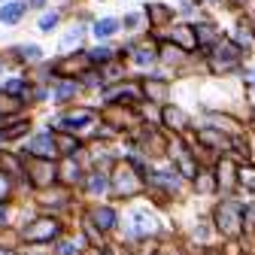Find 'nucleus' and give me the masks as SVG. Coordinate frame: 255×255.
Here are the masks:
<instances>
[{"instance_id":"nucleus-1","label":"nucleus","mask_w":255,"mask_h":255,"mask_svg":"<svg viewBox=\"0 0 255 255\" xmlns=\"http://www.w3.org/2000/svg\"><path fill=\"white\" fill-rule=\"evenodd\" d=\"M216 225H219V231L225 234V237H237L240 228H243V213H240V207L237 204H219V210H216Z\"/></svg>"},{"instance_id":"nucleus-2","label":"nucleus","mask_w":255,"mask_h":255,"mask_svg":"<svg viewBox=\"0 0 255 255\" xmlns=\"http://www.w3.org/2000/svg\"><path fill=\"white\" fill-rule=\"evenodd\" d=\"M237 61H240V49L234 43H225V40L216 43V49H213V67L216 70H231Z\"/></svg>"},{"instance_id":"nucleus-3","label":"nucleus","mask_w":255,"mask_h":255,"mask_svg":"<svg viewBox=\"0 0 255 255\" xmlns=\"http://www.w3.org/2000/svg\"><path fill=\"white\" fill-rule=\"evenodd\" d=\"M55 234H58V222H55V219H34V222L24 228V240H30V243L52 240Z\"/></svg>"},{"instance_id":"nucleus-4","label":"nucleus","mask_w":255,"mask_h":255,"mask_svg":"<svg viewBox=\"0 0 255 255\" xmlns=\"http://www.w3.org/2000/svg\"><path fill=\"white\" fill-rule=\"evenodd\" d=\"M113 188L119 191V195H134V191L140 188V179H137V173H134L131 164H119V167H116Z\"/></svg>"},{"instance_id":"nucleus-5","label":"nucleus","mask_w":255,"mask_h":255,"mask_svg":"<svg viewBox=\"0 0 255 255\" xmlns=\"http://www.w3.org/2000/svg\"><path fill=\"white\" fill-rule=\"evenodd\" d=\"M27 176L34 185H49L55 179V164L49 161V158H34V161H27Z\"/></svg>"},{"instance_id":"nucleus-6","label":"nucleus","mask_w":255,"mask_h":255,"mask_svg":"<svg viewBox=\"0 0 255 255\" xmlns=\"http://www.w3.org/2000/svg\"><path fill=\"white\" fill-rule=\"evenodd\" d=\"M170 40L179 46V49H195V46H201V40H198V27H191V24H176L173 30H170Z\"/></svg>"},{"instance_id":"nucleus-7","label":"nucleus","mask_w":255,"mask_h":255,"mask_svg":"<svg viewBox=\"0 0 255 255\" xmlns=\"http://www.w3.org/2000/svg\"><path fill=\"white\" fill-rule=\"evenodd\" d=\"M27 152H30V155H43V158H52V155L58 152V146H55L52 134H37L34 140L27 143Z\"/></svg>"},{"instance_id":"nucleus-8","label":"nucleus","mask_w":255,"mask_h":255,"mask_svg":"<svg viewBox=\"0 0 255 255\" xmlns=\"http://www.w3.org/2000/svg\"><path fill=\"white\" fill-rule=\"evenodd\" d=\"M152 231H155V219L146 210H134L131 213V234L143 237V234H152Z\"/></svg>"},{"instance_id":"nucleus-9","label":"nucleus","mask_w":255,"mask_h":255,"mask_svg":"<svg viewBox=\"0 0 255 255\" xmlns=\"http://www.w3.org/2000/svg\"><path fill=\"white\" fill-rule=\"evenodd\" d=\"M170 152L176 155V164H179L182 176H188V179H195V176H198V167H195V161H191V155L185 152V146H182V143H173V149H170Z\"/></svg>"},{"instance_id":"nucleus-10","label":"nucleus","mask_w":255,"mask_h":255,"mask_svg":"<svg viewBox=\"0 0 255 255\" xmlns=\"http://www.w3.org/2000/svg\"><path fill=\"white\" fill-rule=\"evenodd\" d=\"M91 222H94V225H98V228H113V222H116V213L110 210V207H98V210H91Z\"/></svg>"},{"instance_id":"nucleus-11","label":"nucleus","mask_w":255,"mask_h":255,"mask_svg":"<svg viewBox=\"0 0 255 255\" xmlns=\"http://www.w3.org/2000/svg\"><path fill=\"white\" fill-rule=\"evenodd\" d=\"M88 122H91V113H88V110H79V113H70V116H64L58 125H61V128H70V131H73V128H85Z\"/></svg>"},{"instance_id":"nucleus-12","label":"nucleus","mask_w":255,"mask_h":255,"mask_svg":"<svg viewBox=\"0 0 255 255\" xmlns=\"http://www.w3.org/2000/svg\"><path fill=\"white\" fill-rule=\"evenodd\" d=\"M76 91H79V85H76L73 79H67V82H58V85H55V101H58V104H64V101H70Z\"/></svg>"},{"instance_id":"nucleus-13","label":"nucleus","mask_w":255,"mask_h":255,"mask_svg":"<svg viewBox=\"0 0 255 255\" xmlns=\"http://www.w3.org/2000/svg\"><path fill=\"white\" fill-rule=\"evenodd\" d=\"M21 12H24V3H6L3 9H0V21H3V24H15L21 18Z\"/></svg>"},{"instance_id":"nucleus-14","label":"nucleus","mask_w":255,"mask_h":255,"mask_svg":"<svg viewBox=\"0 0 255 255\" xmlns=\"http://www.w3.org/2000/svg\"><path fill=\"white\" fill-rule=\"evenodd\" d=\"M237 176H240V173L234 170V164H231V161H228V158H225V161H222V164H219V182H222V185H225V188H231Z\"/></svg>"},{"instance_id":"nucleus-15","label":"nucleus","mask_w":255,"mask_h":255,"mask_svg":"<svg viewBox=\"0 0 255 255\" xmlns=\"http://www.w3.org/2000/svg\"><path fill=\"white\" fill-rule=\"evenodd\" d=\"M119 30V21L116 18H101V21H94V34L98 37H110Z\"/></svg>"},{"instance_id":"nucleus-16","label":"nucleus","mask_w":255,"mask_h":255,"mask_svg":"<svg viewBox=\"0 0 255 255\" xmlns=\"http://www.w3.org/2000/svg\"><path fill=\"white\" fill-rule=\"evenodd\" d=\"M201 140H204L207 146H213V149H225V146H228V140L222 137L219 131H210V128H207V131H201Z\"/></svg>"},{"instance_id":"nucleus-17","label":"nucleus","mask_w":255,"mask_h":255,"mask_svg":"<svg viewBox=\"0 0 255 255\" xmlns=\"http://www.w3.org/2000/svg\"><path fill=\"white\" fill-rule=\"evenodd\" d=\"M198 40H201L204 46H210V43H219V30H216L213 24H201V27H198Z\"/></svg>"},{"instance_id":"nucleus-18","label":"nucleus","mask_w":255,"mask_h":255,"mask_svg":"<svg viewBox=\"0 0 255 255\" xmlns=\"http://www.w3.org/2000/svg\"><path fill=\"white\" fill-rule=\"evenodd\" d=\"M149 18H152L155 24H164V21L170 18V9L161 6V3H152V6H149Z\"/></svg>"},{"instance_id":"nucleus-19","label":"nucleus","mask_w":255,"mask_h":255,"mask_svg":"<svg viewBox=\"0 0 255 255\" xmlns=\"http://www.w3.org/2000/svg\"><path fill=\"white\" fill-rule=\"evenodd\" d=\"M88 191H91V195H104V191H107V176L91 173L88 176Z\"/></svg>"},{"instance_id":"nucleus-20","label":"nucleus","mask_w":255,"mask_h":255,"mask_svg":"<svg viewBox=\"0 0 255 255\" xmlns=\"http://www.w3.org/2000/svg\"><path fill=\"white\" fill-rule=\"evenodd\" d=\"M24 131H27V122H15V125L3 128V131H0V137H3V140H15V137H21Z\"/></svg>"},{"instance_id":"nucleus-21","label":"nucleus","mask_w":255,"mask_h":255,"mask_svg":"<svg viewBox=\"0 0 255 255\" xmlns=\"http://www.w3.org/2000/svg\"><path fill=\"white\" fill-rule=\"evenodd\" d=\"M146 94L155 101H164V94H167V85L164 82H146Z\"/></svg>"},{"instance_id":"nucleus-22","label":"nucleus","mask_w":255,"mask_h":255,"mask_svg":"<svg viewBox=\"0 0 255 255\" xmlns=\"http://www.w3.org/2000/svg\"><path fill=\"white\" fill-rule=\"evenodd\" d=\"M149 179H152V182H158V185H164V188H176V185H179L173 173H152Z\"/></svg>"},{"instance_id":"nucleus-23","label":"nucleus","mask_w":255,"mask_h":255,"mask_svg":"<svg viewBox=\"0 0 255 255\" xmlns=\"http://www.w3.org/2000/svg\"><path fill=\"white\" fill-rule=\"evenodd\" d=\"M164 122H167L170 128H182V125H185V116H182L179 110H164Z\"/></svg>"},{"instance_id":"nucleus-24","label":"nucleus","mask_w":255,"mask_h":255,"mask_svg":"<svg viewBox=\"0 0 255 255\" xmlns=\"http://www.w3.org/2000/svg\"><path fill=\"white\" fill-rule=\"evenodd\" d=\"M3 91H6V94H12V98H18V94H24V91H27V85H24L21 79H9V82L3 85Z\"/></svg>"},{"instance_id":"nucleus-25","label":"nucleus","mask_w":255,"mask_h":255,"mask_svg":"<svg viewBox=\"0 0 255 255\" xmlns=\"http://www.w3.org/2000/svg\"><path fill=\"white\" fill-rule=\"evenodd\" d=\"M134 61L143 64V67H149V64L155 61V52H152V49H137V52H134Z\"/></svg>"},{"instance_id":"nucleus-26","label":"nucleus","mask_w":255,"mask_h":255,"mask_svg":"<svg viewBox=\"0 0 255 255\" xmlns=\"http://www.w3.org/2000/svg\"><path fill=\"white\" fill-rule=\"evenodd\" d=\"M240 182H243L249 191H255V170H252V167H243V170H240Z\"/></svg>"},{"instance_id":"nucleus-27","label":"nucleus","mask_w":255,"mask_h":255,"mask_svg":"<svg viewBox=\"0 0 255 255\" xmlns=\"http://www.w3.org/2000/svg\"><path fill=\"white\" fill-rule=\"evenodd\" d=\"M79 40H82V27H73V30H67V37H64V46H79Z\"/></svg>"},{"instance_id":"nucleus-28","label":"nucleus","mask_w":255,"mask_h":255,"mask_svg":"<svg viewBox=\"0 0 255 255\" xmlns=\"http://www.w3.org/2000/svg\"><path fill=\"white\" fill-rule=\"evenodd\" d=\"M58 24V12H46L43 18H40V30H52Z\"/></svg>"},{"instance_id":"nucleus-29","label":"nucleus","mask_w":255,"mask_h":255,"mask_svg":"<svg viewBox=\"0 0 255 255\" xmlns=\"http://www.w3.org/2000/svg\"><path fill=\"white\" fill-rule=\"evenodd\" d=\"M161 58H164L167 64H179V61H182V55H179V49H173V46H167V49L161 52Z\"/></svg>"},{"instance_id":"nucleus-30","label":"nucleus","mask_w":255,"mask_h":255,"mask_svg":"<svg viewBox=\"0 0 255 255\" xmlns=\"http://www.w3.org/2000/svg\"><path fill=\"white\" fill-rule=\"evenodd\" d=\"M198 179V188L201 191H213V176L210 173H201V176H195Z\"/></svg>"},{"instance_id":"nucleus-31","label":"nucleus","mask_w":255,"mask_h":255,"mask_svg":"<svg viewBox=\"0 0 255 255\" xmlns=\"http://www.w3.org/2000/svg\"><path fill=\"white\" fill-rule=\"evenodd\" d=\"M58 252H61V255H79V243H61Z\"/></svg>"},{"instance_id":"nucleus-32","label":"nucleus","mask_w":255,"mask_h":255,"mask_svg":"<svg viewBox=\"0 0 255 255\" xmlns=\"http://www.w3.org/2000/svg\"><path fill=\"white\" fill-rule=\"evenodd\" d=\"M9 195V176L3 173V170H0V201H3Z\"/></svg>"},{"instance_id":"nucleus-33","label":"nucleus","mask_w":255,"mask_h":255,"mask_svg":"<svg viewBox=\"0 0 255 255\" xmlns=\"http://www.w3.org/2000/svg\"><path fill=\"white\" fill-rule=\"evenodd\" d=\"M21 58L37 61V58H40V49H37V46H24V49H21Z\"/></svg>"},{"instance_id":"nucleus-34","label":"nucleus","mask_w":255,"mask_h":255,"mask_svg":"<svg viewBox=\"0 0 255 255\" xmlns=\"http://www.w3.org/2000/svg\"><path fill=\"white\" fill-rule=\"evenodd\" d=\"M243 222H246V225H255V204H249L243 210Z\"/></svg>"},{"instance_id":"nucleus-35","label":"nucleus","mask_w":255,"mask_h":255,"mask_svg":"<svg viewBox=\"0 0 255 255\" xmlns=\"http://www.w3.org/2000/svg\"><path fill=\"white\" fill-rule=\"evenodd\" d=\"M0 110H3V113H12V110H18V101H6V98H0Z\"/></svg>"},{"instance_id":"nucleus-36","label":"nucleus","mask_w":255,"mask_h":255,"mask_svg":"<svg viewBox=\"0 0 255 255\" xmlns=\"http://www.w3.org/2000/svg\"><path fill=\"white\" fill-rule=\"evenodd\" d=\"M110 58V49H98V52H91V61H107Z\"/></svg>"},{"instance_id":"nucleus-37","label":"nucleus","mask_w":255,"mask_h":255,"mask_svg":"<svg viewBox=\"0 0 255 255\" xmlns=\"http://www.w3.org/2000/svg\"><path fill=\"white\" fill-rule=\"evenodd\" d=\"M73 146H76V143H73L70 137H61V152H73Z\"/></svg>"},{"instance_id":"nucleus-38","label":"nucleus","mask_w":255,"mask_h":255,"mask_svg":"<svg viewBox=\"0 0 255 255\" xmlns=\"http://www.w3.org/2000/svg\"><path fill=\"white\" fill-rule=\"evenodd\" d=\"M64 176H67V179H76V176H79V170H76L73 164H67V167H64Z\"/></svg>"},{"instance_id":"nucleus-39","label":"nucleus","mask_w":255,"mask_h":255,"mask_svg":"<svg viewBox=\"0 0 255 255\" xmlns=\"http://www.w3.org/2000/svg\"><path fill=\"white\" fill-rule=\"evenodd\" d=\"M137 21H140L137 15H128V18H125V27H137Z\"/></svg>"},{"instance_id":"nucleus-40","label":"nucleus","mask_w":255,"mask_h":255,"mask_svg":"<svg viewBox=\"0 0 255 255\" xmlns=\"http://www.w3.org/2000/svg\"><path fill=\"white\" fill-rule=\"evenodd\" d=\"M46 3V0H30V6H43Z\"/></svg>"},{"instance_id":"nucleus-41","label":"nucleus","mask_w":255,"mask_h":255,"mask_svg":"<svg viewBox=\"0 0 255 255\" xmlns=\"http://www.w3.org/2000/svg\"><path fill=\"white\" fill-rule=\"evenodd\" d=\"M0 222H6V210H0Z\"/></svg>"},{"instance_id":"nucleus-42","label":"nucleus","mask_w":255,"mask_h":255,"mask_svg":"<svg viewBox=\"0 0 255 255\" xmlns=\"http://www.w3.org/2000/svg\"><path fill=\"white\" fill-rule=\"evenodd\" d=\"M0 255H12V252H9V249H0Z\"/></svg>"},{"instance_id":"nucleus-43","label":"nucleus","mask_w":255,"mask_h":255,"mask_svg":"<svg viewBox=\"0 0 255 255\" xmlns=\"http://www.w3.org/2000/svg\"><path fill=\"white\" fill-rule=\"evenodd\" d=\"M234 3H246V0H234Z\"/></svg>"},{"instance_id":"nucleus-44","label":"nucleus","mask_w":255,"mask_h":255,"mask_svg":"<svg viewBox=\"0 0 255 255\" xmlns=\"http://www.w3.org/2000/svg\"><path fill=\"white\" fill-rule=\"evenodd\" d=\"M0 140H3V137H0Z\"/></svg>"}]
</instances>
